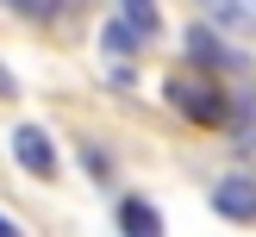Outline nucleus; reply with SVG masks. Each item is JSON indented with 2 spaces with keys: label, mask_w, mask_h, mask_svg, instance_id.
<instances>
[{
  "label": "nucleus",
  "mask_w": 256,
  "mask_h": 237,
  "mask_svg": "<svg viewBox=\"0 0 256 237\" xmlns=\"http://www.w3.org/2000/svg\"><path fill=\"white\" fill-rule=\"evenodd\" d=\"M12 162L38 181H56V144L44 125H12Z\"/></svg>",
  "instance_id": "nucleus-2"
},
{
  "label": "nucleus",
  "mask_w": 256,
  "mask_h": 237,
  "mask_svg": "<svg viewBox=\"0 0 256 237\" xmlns=\"http://www.w3.org/2000/svg\"><path fill=\"white\" fill-rule=\"evenodd\" d=\"M119 19L132 25L138 37H156V31H162V12H156V0H119Z\"/></svg>",
  "instance_id": "nucleus-7"
},
{
  "label": "nucleus",
  "mask_w": 256,
  "mask_h": 237,
  "mask_svg": "<svg viewBox=\"0 0 256 237\" xmlns=\"http://www.w3.org/2000/svg\"><path fill=\"white\" fill-rule=\"evenodd\" d=\"M200 12L219 19L225 31H238V37H256V6H244V0H200Z\"/></svg>",
  "instance_id": "nucleus-6"
},
{
  "label": "nucleus",
  "mask_w": 256,
  "mask_h": 237,
  "mask_svg": "<svg viewBox=\"0 0 256 237\" xmlns=\"http://www.w3.org/2000/svg\"><path fill=\"white\" fill-rule=\"evenodd\" d=\"M0 6H19V12H32V19H50L62 0H0Z\"/></svg>",
  "instance_id": "nucleus-9"
},
{
  "label": "nucleus",
  "mask_w": 256,
  "mask_h": 237,
  "mask_svg": "<svg viewBox=\"0 0 256 237\" xmlns=\"http://www.w3.org/2000/svg\"><path fill=\"white\" fill-rule=\"evenodd\" d=\"M212 212L219 219H238V225H256V181L250 175H225L212 187Z\"/></svg>",
  "instance_id": "nucleus-3"
},
{
  "label": "nucleus",
  "mask_w": 256,
  "mask_h": 237,
  "mask_svg": "<svg viewBox=\"0 0 256 237\" xmlns=\"http://www.w3.org/2000/svg\"><path fill=\"white\" fill-rule=\"evenodd\" d=\"M0 237H19V225H12V219H0Z\"/></svg>",
  "instance_id": "nucleus-11"
},
{
  "label": "nucleus",
  "mask_w": 256,
  "mask_h": 237,
  "mask_svg": "<svg viewBox=\"0 0 256 237\" xmlns=\"http://www.w3.org/2000/svg\"><path fill=\"white\" fill-rule=\"evenodd\" d=\"M100 44H106V56H132V50L144 44V37H138V31H132L125 19H106V31H100Z\"/></svg>",
  "instance_id": "nucleus-8"
},
{
  "label": "nucleus",
  "mask_w": 256,
  "mask_h": 237,
  "mask_svg": "<svg viewBox=\"0 0 256 237\" xmlns=\"http://www.w3.org/2000/svg\"><path fill=\"white\" fill-rule=\"evenodd\" d=\"M119 231L125 237H162V212L132 194V200H119Z\"/></svg>",
  "instance_id": "nucleus-5"
},
{
  "label": "nucleus",
  "mask_w": 256,
  "mask_h": 237,
  "mask_svg": "<svg viewBox=\"0 0 256 237\" xmlns=\"http://www.w3.org/2000/svg\"><path fill=\"white\" fill-rule=\"evenodd\" d=\"M162 94H169L175 112H188L194 125H225L232 119V100H225L219 81H206V75H169L162 81Z\"/></svg>",
  "instance_id": "nucleus-1"
},
{
  "label": "nucleus",
  "mask_w": 256,
  "mask_h": 237,
  "mask_svg": "<svg viewBox=\"0 0 256 237\" xmlns=\"http://www.w3.org/2000/svg\"><path fill=\"white\" fill-rule=\"evenodd\" d=\"M188 56L194 62H206V69H238V50H225L219 44V31H212V25H188Z\"/></svg>",
  "instance_id": "nucleus-4"
},
{
  "label": "nucleus",
  "mask_w": 256,
  "mask_h": 237,
  "mask_svg": "<svg viewBox=\"0 0 256 237\" xmlns=\"http://www.w3.org/2000/svg\"><path fill=\"white\" fill-rule=\"evenodd\" d=\"M0 94H19V81H12V69L0 62Z\"/></svg>",
  "instance_id": "nucleus-10"
}]
</instances>
